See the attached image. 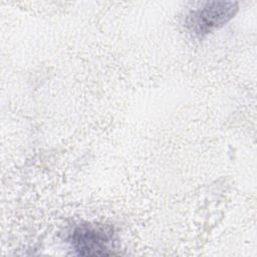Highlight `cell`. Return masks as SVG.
I'll list each match as a JSON object with an SVG mask.
<instances>
[{
  "instance_id": "6da1fadb",
  "label": "cell",
  "mask_w": 257,
  "mask_h": 257,
  "mask_svg": "<svg viewBox=\"0 0 257 257\" xmlns=\"http://www.w3.org/2000/svg\"><path fill=\"white\" fill-rule=\"evenodd\" d=\"M238 10L237 2L211 1L192 10L186 19L188 30L196 37H204L223 26L234 17Z\"/></svg>"
},
{
  "instance_id": "7a4b0ae2",
  "label": "cell",
  "mask_w": 257,
  "mask_h": 257,
  "mask_svg": "<svg viewBox=\"0 0 257 257\" xmlns=\"http://www.w3.org/2000/svg\"><path fill=\"white\" fill-rule=\"evenodd\" d=\"M74 250L81 256H103L113 254V230L99 223H87L76 226L70 236Z\"/></svg>"
}]
</instances>
